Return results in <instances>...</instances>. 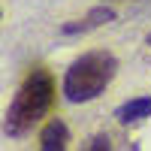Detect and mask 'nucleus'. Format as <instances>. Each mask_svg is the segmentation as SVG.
I'll return each instance as SVG.
<instances>
[{
	"label": "nucleus",
	"instance_id": "nucleus-6",
	"mask_svg": "<svg viewBox=\"0 0 151 151\" xmlns=\"http://www.w3.org/2000/svg\"><path fill=\"white\" fill-rule=\"evenodd\" d=\"M88 148H109V139H106V136H97V139L88 145Z\"/></svg>",
	"mask_w": 151,
	"mask_h": 151
},
{
	"label": "nucleus",
	"instance_id": "nucleus-2",
	"mask_svg": "<svg viewBox=\"0 0 151 151\" xmlns=\"http://www.w3.org/2000/svg\"><path fill=\"white\" fill-rule=\"evenodd\" d=\"M118 60L112 52H85L76 58L64 76V97L70 103H91L112 85Z\"/></svg>",
	"mask_w": 151,
	"mask_h": 151
},
{
	"label": "nucleus",
	"instance_id": "nucleus-3",
	"mask_svg": "<svg viewBox=\"0 0 151 151\" xmlns=\"http://www.w3.org/2000/svg\"><path fill=\"white\" fill-rule=\"evenodd\" d=\"M112 18H115V9H112V6H94L85 18H76V21L64 24V27H60V33H67V36L88 33V30H97V27H103V24H109Z\"/></svg>",
	"mask_w": 151,
	"mask_h": 151
},
{
	"label": "nucleus",
	"instance_id": "nucleus-7",
	"mask_svg": "<svg viewBox=\"0 0 151 151\" xmlns=\"http://www.w3.org/2000/svg\"><path fill=\"white\" fill-rule=\"evenodd\" d=\"M148 45H151V36H148Z\"/></svg>",
	"mask_w": 151,
	"mask_h": 151
},
{
	"label": "nucleus",
	"instance_id": "nucleus-4",
	"mask_svg": "<svg viewBox=\"0 0 151 151\" xmlns=\"http://www.w3.org/2000/svg\"><path fill=\"white\" fill-rule=\"evenodd\" d=\"M67 142H70V130H67V124L60 118L48 121L42 127V133H40V148L42 151H64Z\"/></svg>",
	"mask_w": 151,
	"mask_h": 151
},
{
	"label": "nucleus",
	"instance_id": "nucleus-5",
	"mask_svg": "<svg viewBox=\"0 0 151 151\" xmlns=\"http://www.w3.org/2000/svg\"><path fill=\"white\" fill-rule=\"evenodd\" d=\"M148 115H151V97H133V100H127L124 106L115 109L118 124H133V121H142V118H148Z\"/></svg>",
	"mask_w": 151,
	"mask_h": 151
},
{
	"label": "nucleus",
	"instance_id": "nucleus-1",
	"mask_svg": "<svg viewBox=\"0 0 151 151\" xmlns=\"http://www.w3.org/2000/svg\"><path fill=\"white\" fill-rule=\"evenodd\" d=\"M55 103V79L45 67H30L21 79L15 97L6 109L3 133L6 136H27L36 124L45 118V112Z\"/></svg>",
	"mask_w": 151,
	"mask_h": 151
}]
</instances>
